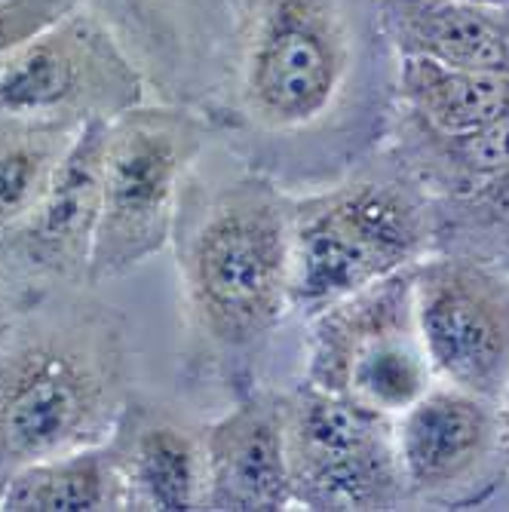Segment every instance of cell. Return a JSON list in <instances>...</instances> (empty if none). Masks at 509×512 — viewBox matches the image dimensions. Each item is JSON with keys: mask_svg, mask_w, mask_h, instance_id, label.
Segmentation results:
<instances>
[{"mask_svg": "<svg viewBox=\"0 0 509 512\" xmlns=\"http://www.w3.org/2000/svg\"><path fill=\"white\" fill-rule=\"evenodd\" d=\"M108 117L80 123L46 194L7 230V249L31 270L59 279H89V258L102 218V151Z\"/></svg>", "mask_w": 509, "mask_h": 512, "instance_id": "obj_10", "label": "cell"}, {"mask_svg": "<svg viewBox=\"0 0 509 512\" xmlns=\"http://www.w3.org/2000/svg\"><path fill=\"white\" fill-rule=\"evenodd\" d=\"M405 105L439 138H460L509 111V74L451 68L424 56H402Z\"/></svg>", "mask_w": 509, "mask_h": 512, "instance_id": "obj_16", "label": "cell"}, {"mask_svg": "<svg viewBox=\"0 0 509 512\" xmlns=\"http://www.w3.org/2000/svg\"><path fill=\"white\" fill-rule=\"evenodd\" d=\"M68 7V0H4L0 4V62H7L19 46L53 28Z\"/></svg>", "mask_w": 509, "mask_h": 512, "instance_id": "obj_19", "label": "cell"}, {"mask_svg": "<svg viewBox=\"0 0 509 512\" xmlns=\"http://www.w3.org/2000/svg\"><path fill=\"white\" fill-rule=\"evenodd\" d=\"M120 470L126 479L129 509L188 512L206 500V454L203 439L169 421L135 424L117 436Z\"/></svg>", "mask_w": 509, "mask_h": 512, "instance_id": "obj_14", "label": "cell"}, {"mask_svg": "<svg viewBox=\"0 0 509 512\" xmlns=\"http://www.w3.org/2000/svg\"><path fill=\"white\" fill-rule=\"evenodd\" d=\"M129 74L86 28L65 25L28 40L0 65V114L83 123L132 108Z\"/></svg>", "mask_w": 509, "mask_h": 512, "instance_id": "obj_9", "label": "cell"}, {"mask_svg": "<svg viewBox=\"0 0 509 512\" xmlns=\"http://www.w3.org/2000/svg\"><path fill=\"white\" fill-rule=\"evenodd\" d=\"M470 4H479V7H494V10H509V0H470Z\"/></svg>", "mask_w": 509, "mask_h": 512, "instance_id": "obj_20", "label": "cell"}, {"mask_svg": "<svg viewBox=\"0 0 509 512\" xmlns=\"http://www.w3.org/2000/svg\"><path fill=\"white\" fill-rule=\"evenodd\" d=\"M292 497L307 509H384L402 473L393 427L347 396L307 387L286 405Z\"/></svg>", "mask_w": 509, "mask_h": 512, "instance_id": "obj_7", "label": "cell"}, {"mask_svg": "<svg viewBox=\"0 0 509 512\" xmlns=\"http://www.w3.org/2000/svg\"><path fill=\"white\" fill-rule=\"evenodd\" d=\"M0 509L10 512H102L129 509L120 454L99 442L28 463L0 491Z\"/></svg>", "mask_w": 509, "mask_h": 512, "instance_id": "obj_15", "label": "cell"}, {"mask_svg": "<svg viewBox=\"0 0 509 512\" xmlns=\"http://www.w3.org/2000/svg\"><path fill=\"white\" fill-rule=\"evenodd\" d=\"M427 221L390 184H353L292 212V307L319 313L424 252Z\"/></svg>", "mask_w": 509, "mask_h": 512, "instance_id": "obj_4", "label": "cell"}, {"mask_svg": "<svg viewBox=\"0 0 509 512\" xmlns=\"http://www.w3.org/2000/svg\"><path fill=\"white\" fill-rule=\"evenodd\" d=\"M80 123L0 114V234L13 230L56 178Z\"/></svg>", "mask_w": 509, "mask_h": 512, "instance_id": "obj_17", "label": "cell"}, {"mask_svg": "<svg viewBox=\"0 0 509 512\" xmlns=\"http://www.w3.org/2000/svg\"><path fill=\"white\" fill-rule=\"evenodd\" d=\"M181 279L206 341L240 350L292 307V212L273 188L240 181L209 200L184 240Z\"/></svg>", "mask_w": 509, "mask_h": 512, "instance_id": "obj_2", "label": "cell"}, {"mask_svg": "<svg viewBox=\"0 0 509 512\" xmlns=\"http://www.w3.org/2000/svg\"><path fill=\"white\" fill-rule=\"evenodd\" d=\"M414 325L433 375L479 399L509 390V276L476 261L411 273Z\"/></svg>", "mask_w": 509, "mask_h": 512, "instance_id": "obj_8", "label": "cell"}, {"mask_svg": "<svg viewBox=\"0 0 509 512\" xmlns=\"http://www.w3.org/2000/svg\"><path fill=\"white\" fill-rule=\"evenodd\" d=\"M200 151L203 129L181 111L126 108L108 120L89 283L123 276L169 243L184 178Z\"/></svg>", "mask_w": 509, "mask_h": 512, "instance_id": "obj_3", "label": "cell"}, {"mask_svg": "<svg viewBox=\"0 0 509 512\" xmlns=\"http://www.w3.org/2000/svg\"><path fill=\"white\" fill-rule=\"evenodd\" d=\"M497 439L488 399L457 387L427 390L393 427L402 482L414 491H442L473 476Z\"/></svg>", "mask_w": 509, "mask_h": 512, "instance_id": "obj_12", "label": "cell"}, {"mask_svg": "<svg viewBox=\"0 0 509 512\" xmlns=\"http://www.w3.org/2000/svg\"><path fill=\"white\" fill-rule=\"evenodd\" d=\"M378 10L402 56L509 74V10L470 0H378Z\"/></svg>", "mask_w": 509, "mask_h": 512, "instance_id": "obj_13", "label": "cell"}, {"mask_svg": "<svg viewBox=\"0 0 509 512\" xmlns=\"http://www.w3.org/2000/svg\"><path fill=\"white\" fill-rule=\"evenodd\" d=\"M433 381L414 325L411 273H393L316 313L307 387L347 396L378 414H402Z\"/></svg>", "mask_w": 509, "mask_h": 512, "instance_id": "obj_5", "label": "cell"}, {"mask_svg": "<svg viewBox=\"0 0 509 512\" xmlns=\"http://www.w3.org/2000/svg\"><path fill=\"white\" fill-rule=\"evenodd\" d=\"M353 31L338 0H264L249 43V114L280 132L326 117L350 80Z\"/></svg>", "mask_w": 509, "mask_h": 512, "instance_id": "obj_6", "label": "cell"}, {"mask_svg": "<svg viewBox=\"0 0 509 512\" xmlns=\"http://www.w3.org/2000/svg\"><path fill=\"white\" fill-rule=\"evenodd\" d=\"M203 509L280 512L295 503L286 439V405L249 399L203 433Z\"/></svg>", "mask_w": 509, "mask_h": 512, "instance_id": "obj_11", "label": "cell"}, {"mask_svg": "<svg viewBox=\"0 0 509 512\" xmlns=\"http://www.w3.org/2000/svg\"><path fill=\"white\" fill-rule=\"evenodd\" d=\"M445 142H451L460 172L482 181H497L509 169V111L470 135L445 138Z\"/></svg>", "mask_w": 509, "mask_h": 512, "instance_id": "obj_18", "label": "cell"}, {"mask_svg": "<svg viewBox=\"0 0 509 512\" xmlns=\"http://www.w3.org/2000/svg\"><path fill=\"white\" fill-rule=\"evenodd\" d=\"M494 184H497V188L503 191V197L509 200V169H506V172H503V175H500V178H497Z\"/></svg>", "mask_w": 509, "mask_h": 512, "instance_id": "obj_21", "label": "cell"}, {"mask_svg": "<svg viewBox=\"0 0 509 512\" xmlns=\"http://www.w3.org/2000/svg\"><path fill=\"white\" fill-rule=\"evenodd\" d=\"M123 322L102 304L34 310L0 344V491L28 463L105 442L126 414Z\"/></svg>", "mask_w": 509, "mask_h": 512, "instance_id": "obj_1", "label": "cell"}, {"mask_svg": "<svg viewBox=\"0 0 509 512\" xmlns=\"http://www.w3.org/2000/svg\"><path fill=\"white\" fill-rule=\"evenodd\" d=\"M68 4H71V7H74V4H77V0H68Z\"/></svg>", "mask_w": 509, "mask_h": 512, "instance_id": "obj_22", "label": "cell"}]
</instances>
